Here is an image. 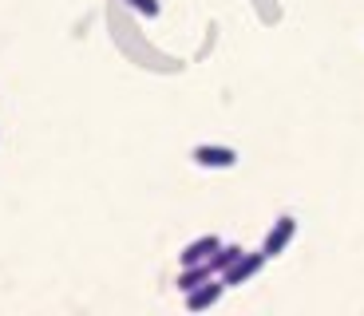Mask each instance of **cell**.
I'll return each instance as SVG.
<instances>
[{
  "mask_svg": "<svg viewBox=\"0 0 364 316\" xmlns=\"http://www.w3.org/2000/svg\"><path fill=\"white\" fill-rule=\"evenodd\" d=\"M293 237H297V217H293V214H282L277 222H273V229L265 234L262 253H265V257H282V253L289 249Z\"/></svg>",
  "mask_w": 364,
  "mask_h": 316,
  "instance_id": "cell-1",
  "label": "cell"
},
{
  "mask_svg": "<svg viewBox=\"0 0 364 316\" xmlns=\"http://www.w3.org/2000/svg\"><path fill=\"white\" fill-rule=\"evenodd\" d=\"M191 158L198 166H206V170H230V166L237 163V151H234V146H210V143H202V146H194Z\"/></svg>",
  "mask_w": 364,
  "mask_h": 316,
  "instance_id": "cell-2",
  "label": "cell"
},
{
  "mask_svg": "<svg viewBox=\"0 0 364 316\" xmlns=\"http://www.w3.org/2000/svg\"><path fill=\"white\" fill-rule=\"evenodd\" d=\"M265 261H269V257H265L262 249H257V253H242V257H237V261L222 273V280H226V285H246L250 277H257V273H262Z\"/></svg>",
  "mask_w": 364,
  "mask_h": 316,
  "instance_id": "cell-3",
  "label": "cell"
},
{
  "mask_svg": "<svg viewBox=\"0 0 364 316\" xmlns=\"http://www.w3.org/2000/svg\"><path fill=\"white\" fill-rule=\"evenodd\" d=\"M230 285L222 277H210L206 285H198V289L194 293H186V308H191V312H206V308H214L222 300V293H226Z\"/></svg>",
  "mask_w": 364,
  "mask_h": 316,
  "instance_id": "cell-4",
  "label": "cell"
},
{
  "mask_svg": "<svg viewBox=\"0 0 364 316\" xmlns=\"http://www.w3.org/2000/svg\"><path fill=\"white\" fill-rule=\"evenodd\" d=\"M218 249H222V237L218 234H202V237H194V241L178 253V265H202V261H210Z\"/></svg>",
  "mask_w": 364,
  "mask_h": 316,
  "instance_id": "cell-5",
  "label": "cell"
},
{
  "mask_svg": "<svg viewBox=\"0 0 364 316\" xmlns=\"http://www.w3.org/2000/svg\"><path fill=\"white\" fill-rule=\"evenodd\" d=\"M210 277H218V273L210 269V261H202V265H182V273H178V293H194L198 285H206Z\"/></svg>",
  "mask_w": 364,
  "mask_h": 316,
  "instance_id": "cell-6",
  "label": "cell"
},
{
  "mask_svg": "<svg viewBox=\"0 0 364 316\" xmlns=\"http://www.w3.org/2000/svg\"><path fill=\"white\" fill-rule=\"evenodd\" d=\"M242 253H246V249H242V245H222V249L214 253V257H210V269H214V273H218V277H222V273H226L230 265H234L237 257H242Z\"/></svg>",
  "mask_w": 364,
  "mask_h": 316,
  "instance_id": "cell-7",
  "label": "cell"
},
{
  "mask_svg": "<svg viewBox=\"0 0 364 316\" xmlns=\"http://www.w3.org/2000/svg\"><path fill=\"white\" fill-rule=\"evenodd\" d=\"M139 16H159V0H127Z\"/></svg>",
  "mask_w": 364,
  "mask_h": 316,
  "instance_id": "cell-8",
  "label": "cell"
}]
</instances>
